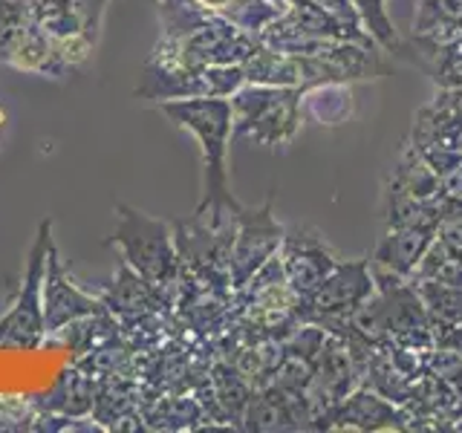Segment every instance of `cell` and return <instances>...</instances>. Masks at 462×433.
Instances as JSON below:
<instances>
[{
    "label": "cell",
    "mask_w": 462,
    "mask_h": 433,
    "mask_svg": "<svg viewBox=\"0 0 462 433\" xmlns=\"http://www.w3.org/2000/svg\"><path fill=\"white\" fill-rule=\"evenodd\" d=\"M257 43L260 41L252 32H245L228 18H208L180 35H162L153 50L188 67H217L243 64L257 50Z\"/></svg>",
    "instance_id": "cell-4"
},
{
    "label": "cell",
    "mask_w": 462,
    "mask_h": 433,
    "mask_svg": "<svg viewBox=\"0 0 462 433\" xmlns=\"http://www.w3.org/2000/svg\"><path fill=\"white\" fill-rule=\"evenodd\" d=\"M32 21L26 0H0V55Z\"/></svg>",
    "instance_id": "cell-20"
},
{
    "label": "cell",
    "mask_w": 462,
    "mask_h": 433,
    "mask_svg": "<svg viewBox=\"0 0 462 433\" xmlns=\"http://www.w3.org/2000/svg\"><path fill=\"white\" fill-rule=\"evenodd\" d=\"M416 286L419 298H422L430 327H451L462 321V286H448L437 281H411Z\"/></svg>",
    "instance_id": "cell-19"
},
{
    "label": "cell",
    "mask_w": 462,
    "mask_h": 433,
    "mask_svg": "<svg viewBox=\"0 0 462 433\" xmlns=\"http://www.w3.org/2000/svg\"><path fill=\"white\" fill-rule=\"evenodd\" d=\"M113 243L148 283H168L177 272V249L162 220L119 206V226H116Z\"/></svg>",
    "instance_id": "cell-5"
},
{
    "label": "cell",
    "mask_w": 462,
    "mask_h": 433,
    "mask_svg": "<svg viewBox=\"0 0 462 433\" xmlns=\"http://www.w3.org/2000/svg\"><path fill=\"white\" fill-rule=\"evenodd\" d=\"M457 38H462V0H419L413 18L416 50L430 58Z\"/></svg>",
    "instance_id": "cell-14"
},
{
    "label": "cell",
    "mask_w": 462,
    "mask_h": 433,
    "mask_svg": "<svg viewBox=\"0 0 462 433\" xmlns=\"http://www.w3.org/2000/svg\"><path fill=\"white\" fill-rule=\"evenodd\" d=\"M433 237H437L433 228H387V235L375 243L370 263L411 281Z\"/></svg>",
    "instance_id": "cell-15"
},
{
    "label": "cell",
    "mask_w": 462,
    "mask_h": 433,
    "mask_svg": "<svg viewBox=\"0 0 462 433\" xmlns=\"http://www.w3.org/2000/svg\"><path fill=\"white\" fill-rule=\"evenodd\" d=\"M408 422L404 404L390 401L370 384H358L329 410L324 430H404Z\"/></svg>",
    "instance_id": "cell-11"
},
{
    "label": "cell",
    "mask_w": 462,
    "mask_h": 433,
    "mask_svg": "<svg viewBox=\"0 0 462 433\" xmlns=\"http://www.w3.org/2000/svg\"><path fill=\"white\" fill-rule=\"evenodd\" d=\"M35 23L55 38L93 35L98 38L110 0H26Z\"/></svg>",
    "instance_id": "cell-13"
},
{
    "label": "cell",
    "mask_w": 462,
    "mask_h": 433,
    "mask_svg": "<svg viewBox=\"0 0 462 433\" xmlns=\"http://www.w3.org/2000/svg\"><path fill=\"white\" fill-rule=\"evenodd\" d=\"M245 84H272V87H300L315 90L324 84H346L344 76L315 55L283 52L257 43V50L243 61Z\"/></svg>",
    "instance_id": "cell-9"
},
{
    "label": "cell",
    "mask_w": 462,
    "mask_h": 433,
    "mask_svg": "<svg viewBox=\"0 0 462 433\" xmlns=\"http://www.w3.org/2000/svg\"><path fill=\"white\" fill-rule=\"evenodd\" d=\"M387 185L408 197H416V199H437L442 194V182L437 177V170L425 162V156L419 153L411 142L402 148V153L396 159V168H393V177H390Z\"/></svg>",
    "instance_id": "cell-17"
},
{
    "label": "cell",
    "mask_w": 462,
    "mask_h": 433,
    "mask_svg": "<svg viewBox=\"0 0 462 433\" xmlns=\"http://www.w3.org/2000/svg\"><path fill=\"white\" fill-rule=\"evenodd\" d=\"M243 4L245 0H159L162 35H180L194 23H202L208 18H228L235 23Z\"/></svg>",
    "instance_id": "cell-16"
},
{
    "label": "cell",
    "mask_w": 462,
    "mask_h": 433,
    "mask_svg": "<svg viewBox=\"0 0 462 433\" xmlns=\"http://www.w3.org/2000/svg\"><path fill=\"white\" fill-rule=\"evenodd\" d=\"M98 307L101 303L93 295L81 292V289L67 278L61 257H58L55 245L50 243L47 274H43V329L55 332L64 324L76 321V318L98 312Z\"/></svg>",
    "instance_id": "cell-12"
},
{
    "label": "cell",
    "mask_w": 462,
    "mask_h": 433,
    "mask_svg": "<svg viewBox=\"0 0 462 433\" xmlns=\"http://www.w3.org/2000/svg\"><path fill=\"white\" fill-rule=\"evenodd\" d=\"M307 90L300 87L243 84L231 96V139H249L257 144H289L300 130V110Z\"/></svg>",
    "instance_id": "cell-2"
},
{
    "label": "cell",
    "mask_w": 462,
    "mask_h": 433,
    "mask_svg": "<svg viewBox=\"0 0 462 433\" xmlns=\"http://www.w3.org/2000/svg\"><path fill=\"white\" fill-rule=\"evenodd\" d=\"M50 231L52 223H41L38 240L29 252V266L23 274L21 295L14 300V307L0 318V346H38L43 329V309H41V286L43 274H47V252H50Z\"/></svg>",
    "instance_id": "cell-8"
},
{
    "label": "cell",
    "mask_w": 462,
    "mask_h": 433,
    "mask_svg": "<svg viewBox=\"0 0 462 433\" xmlns=\"http://www.w3.org/2000/svg\"><path fill=\"white\" fill-rule=\"evenodd\" d=\"M457 151L462 153V130H459V134H457Z\"/></svg>",
    "instance_id": "cell-23"
},
{
    "label": "cell",
    "mask_w": 462,
    "mask_h": 433,
    "mask_svg": "<svg viewBox=\"0 0 462 433\" xmlns=\"http://www.w3.org/2000/svg\"><path fill=\"white\" fill-rule=\"evenodd\" d=\"M278 254L286 281L300 300H307L338 263L336 249L312 226H295L292 231H286Z\"/></svg>",
    "instance_id": "cell-10"
},
{
    "label": "cell",
    "mask_w": 462,
    "mask_h": 433,
    "mask_svg": "<svg viewBox=\"0 0 462 433\" xmlns=\"http://www.w3.org/2000/svg\"><path fill=\"white\" fill-rule=\"evenodd\" d=\"M286 228L272 214V199H266L260 208H243L235 220V237L228 245V278L237 289L249 283L252 274L269 263L281 252Z\"/></svg>",
    "instance_id": "cell-7"
},
{
    "label": "cell",
    "mask_w": 462,
    "mask_h": 433,
    "mask_svg": "<svg viewBox=\"0 0 462 433\" xmlns=\"http://www.w3.org/2000/svg\"><path fill=\"white\" fill-rule=\"evenodd\" d=\"M168 119L199 142L202 153V199L197 216H208V228L235 235L240 202L228 191V144H231V101L228 98H180L159 101Z\"/></svg>",
    "instance_id": "cell-1"
},
{
    "label": "cell",
    "mask_w": 462,
    "mask_h": 433,
    "mask_svg": "<svg viewBox=\"0 0 462 433\" xmlns=\"http://www.w3.org/2000/svg\"><path fill=\"white\" fill-rule=\"evenodd\" d=\"M451 93H454L457 105H459V110H462V87H451Z\"/></svg>",
    "instance_id": "cell-22"
},
{
    "label": "cell",
    "mask_w": 462,
    "mask_h": 433,
    "mask_svg": "<svg viewBox=\"0 0 462 433\" xmlns=\"http://www.w3.org/2000/svg\"><path fill=\"white\" fill-rule=\"evenodd\" d=\"M245 84L243 64L188 67L162 52H151L136 87L139 98L180 101V98H231Z\"/></svg>",
    "instance_id": "cell-3"
},
{
    "label": "cell",
    "mask_w": 462,
    "mask_h": 433,
    "mask_svg": "<svg viewBox=\"0 0 462 433\" xmlns=\"http://www.w3.org/2000/svg\"><path fill=\"white\" fill-rule=\"evenodd\" d=\"M373 292L375 278L370 260H338L336 269L321 281V286L307 300H300V321L318 324L329 332Z\"/></svg>",
    "instance_id": "cell-6"
},
{
    "label": "cell",
    "mask_w": 462,
    "mask_h": 433,
    "mask_svg": "<svg viewBox=\"0 0 462 433\" xmlns=\"http://www.w3.org/2000/svg\"><path fill=\"white\" fill-rule=\"evenodd\" d=\"M442 182V194L445 197H454V199H462V159L459 162L445 173V177L439 180Z\"/></svg>",
    "instance_id": "cell-21"
},
{
    "label": "cell",
    "mask_w": 462,
    "mask_h": 433,
    "mask_svg": "<svg viewBox=\"0 0 462 433\" xmlns=\"http://www.w3.org/2000/svg\"><path fill=\"white\" fill-rule=\"evenodd\" d=\"M411 281H437L448 286H462V245L437 231V237H433L428 252L419 260Z\"/></svg>",
    "instance_id": "cell-18"
}]
</instances>
